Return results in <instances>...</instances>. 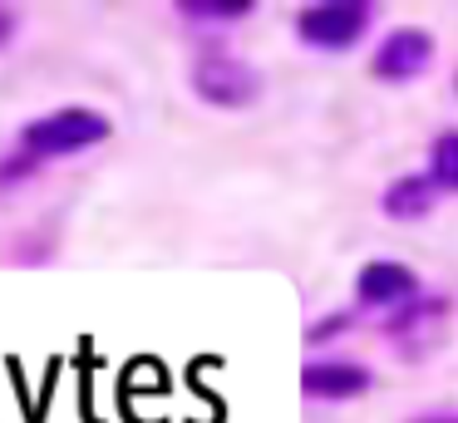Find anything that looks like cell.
<instances>
[{
	"label": "cell",
	"mask_w": 458,
	"mask_h": 423,
	"mask_svg": "<svg viewBox=\"0 0 458 423\" xmlns=\"http://www.w3.org/2000/svg\"><path fill=\"white\" fill-rule=\"evenodd\" d=\"M375 384V374L355 360H316L301 369V393L306 399H326V403H345Z\"/></svg>",
	"instance_id": "8992f818"
},
{
	"label": "cell",
	"mask_w": 458,
	"mask_h": 423,
	"mask_svg": "<svg viewBox=\"0 0 458 423\" xmlns=\"http://www.w3.org/2000/svg\"><path fill=\"white\" fill-rule=\"evenodd\" d=\"M11 30H15V15H11V10H0V45L11 39Z\"/></svg>",
	"instance_id": "7c38bea8"
},
{
	"label": "cell",
	"mask_w": 458,
	"mask_h": 423,
	"mask_svg": "<svg viewBox=\"0 0 458 423\" xmlns=\"http://www.w3.org/2000/svg\"><path fill=\"white\" fill-rule=\"evenodd\" d=\"M428 177H434V187H444V192H458V128L438 133L434 157H428Z\"/></svg>",
	"instance_id": "9c48e42d"
},
{
	"label": "cell",
	"mask_w": 458,
	"mask_h": 423,
	"mask_svg": "<svg viewBox=\"0 0 458 423\" xmlns=\"http://www.w3.org/2000/svg\"><path fill=\"white\" fill-rule=\"evenodd\" d=\"M355 295L369 310H399V305L419 300V275L399 261H369L365 271L355 275Z\"/></svg>",
	"instance_id": "5b68a950"
},
{
	"label": "cell",
	"mask_w": 458,
	"mask_h": 423,
	"mask_svg": "<svg viewBox=\"0 0 458 423\" xmlns=\"http://www.w3.org/2000/svg\"><path fill=\"white\" fill-rule=\"evenodd\" d=\"M375 20V5L360 0H326V5H306L296 15V35L316 49H350Z\"/></svg>",
	"instance_id": "7a4b0ae2"
},
{
	"label": "cell",
	"mask_w": 458,
	"mask_h": 423,
	"mask_svg": "<svg viewBox=\"0 0 458 423\" xmlns=\"http://www.w3.org/2000/svg\"><path fill=\"white\" fill-rule=\"evenodd\" d=\"M434 197H438L434 177H428V173H409V177H399V182L385 187V216H394V222L428 216V212H434Z\"/></svg>",
	"instance_id": "52a82bcc"
},
{
	"label": "cell",
	"mask_w": 458,
	"mask_h": 423,
	"mask_svg": "<svg viewBox=\"0 0 458 423\" xmlns=\"http://www.w3.org/2000/svg\"><path fill=\"white\" fill-rule=\"evenodd\" d=\"M192 89L217 108H247L261 94V74L237 55H202L192 64Z\"/></svg>",
	"instance_id": "3957f363"
},
{
	"label": "cell",
	"mask_w": 458,
	"mask_h": 423,
	"mask_svg": "<svg viewBox=\"0 0 458 423\" xmlns=\"http://www.w3.org/2000/svg\"><path fill=\"white\" fill-rule=\"evenodd\" d=\"M428 64H434V35L428 30H394L375 49V79H385V84L419 79Z\"/></svg>",
	"instance_id": "277c9868"
},
{
	"label": "cell",
	"mask_w": 458,
	"mask_h": 423,
	"mask_svg": "<svg viewBox=\"0 0 458 423\" xmlns=\"http://www.w3.org/2000/svg\"><path fill=\"white\" fill-rule=\"evenodd\" d=\"M178 15L202 20V25H232L251 15V0H178Z\"/></svg>",
	"instance_id": "ba28073f"
},
{
	"label": "cell",
	"mask_w": 458,
	"mask_h": 423,
	"mask_svg": "<svg viewBox=\"0 0 458 423\" xmlns=\"http://www.w3.org/2000/svg\"><path fill=\"white\" fill-rule=\"evenodd\" d=\"M409 423H458V413L438 409V413H419V419H409Z\"/></svg>",
	"instance_id": "8fae6325"
},
{
	"label": "cell",
	"mask_w": 458,
	"mask_h": 423,
	"mask_svg": "<svg viewBox=\"0 0 458 423\" xmlns=\"http://www.w3.org/2000/svg\"><path fill=\"white\" fill-rule=\"evenodd\" d=\"M109 118L94 114V108H55V114L25 123L21 133V157L40 163V157H70V153H84V148H99L109 138Z\"/></svg>",
	"instance_id": "6da1fadb"
},
{
	"label": "cell",
	"mask_w": 458,
	"mask_h": 423,
	"mask_svg": "<svg viewBox=\"0 0 458 423\" xmlns=\"http://www.w3.org/2000/svg\"><path fill=\"white\" fill-rule=\"evenodd\" d=\"M345 325H350V315H330V320H320L316 330L306 334V340H330V334H335V330H345Z\"/></svg>",
	"instance_id": "30bf717a"
}]
</instances>
